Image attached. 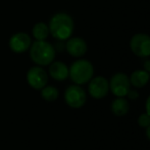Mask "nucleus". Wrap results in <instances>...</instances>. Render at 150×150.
<instances>
[{
	"label": "nucleus",
	"mask_w": 150,
	"mask_h": 150,
	"mask_svg": "<svg viewBox=\"0 0 150 150\" xmlns=\"http://www.w3.org/2000/svg\"><path fill=\"white\" fill-rule=\"evenodd\" d=\"M30 59L37 66H49L56 57V50L47 40H35L29 48Z\"/></svg>",
	"instance_id": "f03ea898"
},
{
	"label": "nucleus",
	"mask_w": 150,
	"mask_h": 150,
	"mask_svg": "<svg viewBox=\"0 0 150 150\" xmlns=\"http://www.w3.org/2000/svg\"><path fill=\"white\" fill-rule=\"evenodd\" d=\"M145 109H146V113L150 115V96L147 98L146 103H145Z\"/></svg>",
	"instance_id": "a211bd4d"
},
{
	"label": "nucleus",
	"mask_w": 150,
	"mask_h": 150,
	"mask_svg": "<svg viewBox=\"0 0 150 150\" xmlns=\"http://www.w3.org/2000/svg\"><path fill=\"white\" fill-rule=\"evenodd\" d=\"M40 95L43 100L46 102H54L59 97V90L53 85H45L42 90H40Z\"/></svg>",
	"instance_id": "2eb2a0df"
},
{
	"label": "nucleus",
	"mask_w": 150,
	"mask_h": 150,
	"mask_svg": "<svg viewBox=\"0 0 150 150\" xmlns=\"http://www.w3.org/2000/svg\"><path fill=\"white\" fill-rule=\"evenodd\" d=\"M27 82L32 88L40 90L48 84L49 75L48 72L41 66H33L28 70L26 75Z\"/></svg>",
	"instance_id": "39448f33"
},
{
	"label": "nucleus",
	"mask_w": 150,
	"mask_h": 150,
	"mask_svg": "<svg viewBox=\"0 0 150 150\" xmlns=\"http://www.w3.org/2000/svg\"><path fill=\"white\" fill-rule=\"evenodd\" d=\"M109 90L117 97H126L131 90V83L128 75L125 73H117L109 81Z\"/></svg>",
	"instance_id": "1a4fd4ad"
},
{
	"label": "nucleus",
	"mask_w": 150,
	"mask_h": 150,
	"mask_svg": "<svg viewBox=\"0 0 150 150\" xmlns=\"http://www.w3.org/2000/svg\"><path fill=\"white\" fill-rule=\"evenodd\" d=\"M130 105L125 97H117L113 102L111 103V111L117 116H124L129 112Z\"/></svg>",
	"instance_id": "ddd939ff"
},
{
	"label": "nucleus",
	"mask_w": 150,
	"mask_h": 150,
	"mask_svg": "<svg viewBox=\"0 0 150 150\" xmlns=\"http://www.w3.org/2000/svg\"><path fill=\"white\" fill-rule=\"evenodd\" d=\"M130 47L134 55L147 58L150 56V36L144 33L135 34L130 41Z\"/></svg>",
	"instance_id": "423d86ee"
},
{
	"label": "nucleus",
	"mask_w": 150,
	"mask_h": 150,
	"mask_svg": "<svg viewBox=\"0 0 150 150\" xmlns=\"http://www.w3.org/2000/svg\"><path fill=\"white\" fill-rule=\"evenodd\" d=\"M94 75V67L92 63L85 59L75 61L69 68V77L78 85L86 84Z\"/></svg>",
	"instance_id": "7ed1b4c3"
},
{
	"label": "nucleus",
	"mask_w": 150,
	"mask_h": 150,
	"mask_svg": "<svg viewBox=\"0 0 150 150\" xmlns=\"http://www.w3.org/2000/svg\"><path fill=\"white\" fill-rule=\"evenodd\" d=\"M88 93L94 99H102L109 92V81L103 76H93L88 82Z\"/></svg>",
	"instance_id": "0eeeda50"
},
{
	"label": "nucleus",
	"mask_w": 150,
	"mask_h": 150,
	"mask_svg": "<svg viewBox=\"0 0 150 150\" xmlns=\"http://www.w3.org/2000/svg\"><path fill=\"white\" fill-rule=\"evenodd\" d=\"M146 135H147V138L150 140V124H149V126L146 128Z\"/></svg>",
	"instance_id": "6ab92c4d"
},
{
	"label": "nucleus",
	"mask_w": 150,
	"mask_h": 150,
	"mask_svg": "<svg viewBox=\"0 0 150 150\" xmlns=\"http://www.w3.org/2000/svg\"><path fill=\"white\" fill-rule=\"evenodd\" d=\"M138 124L141 126V128H146L147 126H149L150 124V115L147 113H143L139 116L138 118Z\"/></svg>",
	"instance_id": "dca6fc26"
},
{
	"label": "nucleus",
	"mask_w": 150,
	"mask_h": 150,
	"mask_svg": "<svg viewBox=\"0 0 150 150\" xmlns=\"http://www.w3.org/2000/svg\"><path fill=\"white\" fill-rule=\"evenodd\" d=\"M149 74H150V71H149Z\"/></svg>",
	"instance_id": "aec40b11"
},
{
	"label": "nucleus",
	"mask_w": 150,
	"mask_h": 150,
	"mask_svg": "<svg viewBox=\"0 0 150 150\" xmlns=\"http://www.w3.org/2000/svg\"><path fill=\"white\" fill-rule=\"evenodd\" d=\"M129 79H130L131 85L134 86V88H143L148 83L150 74L146 70H136L131 74Z\"/></svg>",
	"instance_id": "f8f14e48"
},
{
	"label": "nucleus",
	"mask_w": 150,
	"mask_h": 150,
	"mask_svg": "<svg viewBox=\"0 0 150 150\" xmlns=\"http://www.w3.org/2000/svg\"><path fill=\"white\" fill-rule=\"evenodd\" d=\"M127 97L130 100H136V99L139 98V93L135 90H130L128 92V94H127Z\"/></svg>",
	"instance_id": "f3484780"
},
{
	"label": "nucleus",
	"mask_w": 150,
	"mask_h": 150,
	"mask_svg": "<svg viewBox=\"0 0 150 150\" xmlns=\"http://www.w3.org/2000/svg\"><path fill=\"white\" fill-rule=\"evenodd\" d=\"M49 27L44 22H38L32 28V35L35 40H46L49 36Z\"/></svg>",
	"instance_id": "4468645a"
},
{
	"label": "nucleus",
	"mask_w": 150,
	"mask_h": 150,
	"mask_svg": "<svg viewBox=\"0 0 150 150\" xmlns=\"http://www.w3.org/2000/svg\"><path fill=\"white\" fill-rule=\"evenodd\" d=\"M49 32L55 39L63 41L71 37L75 28L74 20L67 12H57L49 21Z\"/></svg>",
	"instance_id": "f257e3e1"
},
{
	"label": "nucleus",
	"mask_w": 150,
	"mask_h": 150,
	"mask_svg": "<svg viewBox=\"0 0 150 150\" xmlns=\"http://www.w3.org/2000/svg\"><path fill=\"white\" fill-rule=\"evenodd\" d=\"M32 42V38L28 33L16 32L10 36L8 40V46L14 54H24L29 50Z\"/></svg>",
	"instance_id": "6e6552de"
},
{
	"label": "nucleus",
	"mask_w": 150,
	"mask_h": 150,
	"mask_svg": "<svg viewBox=\"0 0 150 150\" xmlns=\"http://www.w3.org/2000/svg\"><path fill=\"white\" fill-rule=\"evenodd\" d=\"M87 95L81 85L71 84L64 90V102L67 106L74 109H79L86 104Z\"/></svg>",
	"instance_id": "20e7f679"
},
{
	"label": "nucleus",
	"mask_w": 150,
	"mask_h": 150,
	"mask_svg": "<svg viewBox=\"0 0 150 150\" xmlns=\"http://www.w3.org/2000/svg\"><path fill=\"white\" fill-rule=\"evenodd\" d=\"M65 50L69 56L74 58H81L87 52L88 46L83 38L69 37L65 43Z\"/></svg>",
	"instance_id": "9d476101"
},
{
	"label": "nucleus",
	"mask_w": 150,
	"mask_h": 150,
	"mask_svg": "<svg viewBox=\"0 0 150 150\" xmlns=\"http://www.w3.org/2000/svg\"><path fill=\"white\" fill-rule=\"evenodd\" d=\"M48 75L56 81H63L69 77V67L61 61L54 60L49 65Z\"/></svg>",
	"instance_id": "9b49d317"
}]
</instances>
